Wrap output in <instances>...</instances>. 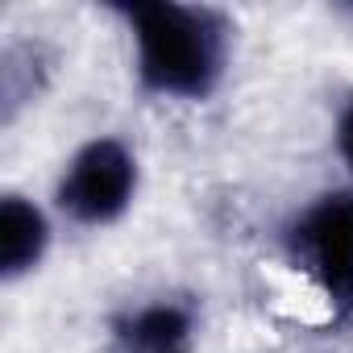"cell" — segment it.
<instances>
[{
	"label": "cell",
	"instance_id": "obj_1",
	"mask_svg": "<svg viewBox=\"0 0 353 353\" xmlns=\"http://www.w3.org/2000/svg\"><path fill=\"white\" fill-rule=\"evenodd\" d=\"M137 42V75L158 96L204 100L225 71L229 26L212 9L141 0L121 9Z\"/></svg>",
	"mask_w": 353,
	"mask_h": 353
},
{
	"label": "cell",
	"instance_id": "obj_2",
	"mask_svg": "<svg viewBox=\"0 0 353 353\" xmlns=\"http://www.w3.org/2000/svg\"><path fill=\"white\" fill-rule=\"evenodd\" d=\"M291 258L316 279L336 316H353V192L316 200L291 225Z\"/></svg>",
	"mask_w": 353,
	"mask_h": 353
},
{
	"label": "cell",
	"instance_id": "obj_3",
	"mask_svg": "<svg viewBox=\"0 0 353 353\" xmlns=\"http://www.w3.org/2000/svg\"><path fill=\"white\" fill-rule=\"evenodd\" d=\"M137 192V162L117 137L88 141L59 183V208L79 225L117 221Z\"/></svg>",
	"mask_w": 353,
	"mask_h": 353
},
{
	"label": "cell",
	"instance_id": "obj_4",
	"mask_svg": "<svg viewBox=\"0 0 353 353\" xmlns=\"http://www.w3.org/2000/svg\"><path fill=\"white\" fill-rule=\"evenodd\" d=\"M196 341V312L179 299H158L129 307L112 320L117 353H192Z\"/></svg>",
	"mask_w": 353,
	"mask_h": 353
},
{
	"label": "cell",
	"instance_id": "obj_5",
	"mask_svg": "<svg viewBox=\"0 0 353 353\" xmlns=\"http://www.w3.org/2000/svg\"><path fill=\"white\" fill-rule=\"evenodd\" d=\"M42 250L46 216L21 196H5V204H0V270H5V279H17L30 266H38Z\"/></svg>",
	"mask_w": 353,
	"mask_h": 353
},
{
	"label": "cell",
	"instance_id": "obj_6",
	"mask_svg": "<svg viewBox=\"0 0 353 353\" xmlns=\"http://www.w3.org/2000/svg\"><path fill=\"white\" fill-rule=\"evenodd\" d=\"M336 150H341V158H345L349 170H353V100L341 108V121H336Z\"/></svg>",
	"mask_w": 353,
	"mask_h": 353
}]
</instances>
